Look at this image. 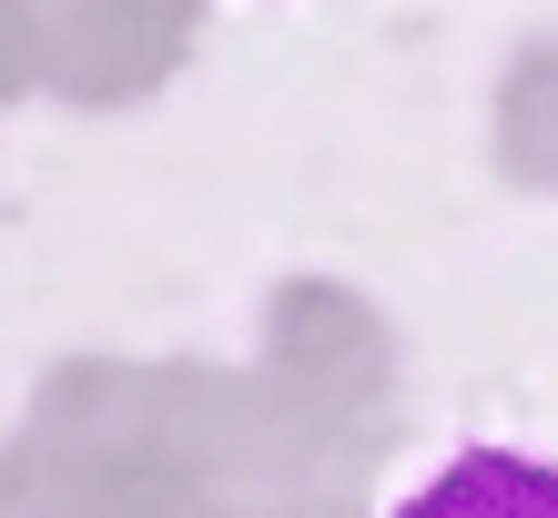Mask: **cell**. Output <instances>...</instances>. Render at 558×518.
<instances>
[{
	"label": "cell",
	"mask_w": 558,
	"mask_h": 518,
	"mask_svg": "<svg viewBox=\"0 0 558 518\" xmlns=\"http://www.w3.org/2000/svg\"><path fill=\"white\" fill-rule=\"evenodd\" d=\"M407 518H558V478L518 468V458H477V468H457L447 489H426Z\"/></svg>",
	"instance_id": "1"
}]
</instances>
